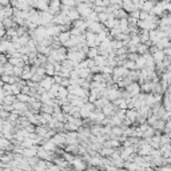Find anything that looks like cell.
<instances>
[{
	"instance_id": "obj_38",
	"label": "cell",
	"mask_w": 171,
	"mask_h": 171,
	"mask_svg": "<svg viewBox=\"0 0 171 171\" xmlns=\"http://www.w3.org/2000/svg\"><path fill=\"white\" fill-rule=\"evenodd\" d=\"M40 112H48V114H53V106L51 104H42Z\"/></svg>"
},
{
	"instance_id": "obj_25",
	"label": "cell",
	"mask_w": 171,
	"mask_h": 171,
	"mask_svg": "<svg viewBox=\"0 0 171 171\" xmlns=\"http://www.w3.org/2000/svg\"><path fill=\"white\" fill-rule=\"evenodd\" d=\"M44 70H46V75H50V76L55 75V66H53V63H50V62L46 63Z\"/></svg>"
},
{
	"instance_id": "obj_44",
	"label": "cell",
	"mask_w": 171,
	"mask_h": 171,
	"mask_svg": "<svg viewBox=\"0 0 171 171\" xmlns=\"http://www.w3.org/2000/svg\"><path fill=\"white\" fill-rule=\"evenodd\" d=\"M11 87H12V94H13V95H18V94L22 92V87L18 86L16 83H13V84H11Z\"/></svg>"
},
{
	"instance_id": "obj_31",
	"label": "cell",
	"mask_w": 171,
	"mask_h": 171,
	"mask_svg": "<svg viewBox=\"0 0 171 171\" xmlns=\"http://www.w3.org/2000/svg\"><path fill=\"white\" fill-rule=\"evenodd\" d=\"M135 63H136V68H138V70L145 68V67H146V58L143 55H139V58L135 60Z\"/></svg>"
},
{
	"instance_id": "obj_18",
	"label": "cell",
	"mask_w": 171,
	"mask_h": 171,
	"mask_svg": "<svg viewBox=\"0 0 171 171\" xmlns=\"http://www.w3.org/2000/svg\"><path fill=\"white\" fill-rule=\"evenodd\" d=\"M152 127L156 130V131L163 132V131H165V128H166V120H163V119H158V120H156V122L152 125Z\"/></svg>"
},
{
	"instance_id": "obj_45",
	"label": "cell",
	"mask_w": 171,
	"mask_h": 171,
	"mask_svg": "<svg viewBox=\"0 0 171 171\" xmlns=\"http://www.w3.org/2000/svg\"><path fill=\"white\" fill-rule=\"evenodd\" d=\"M139 55H140V53H138V52H128V53H127V59L134 60V62H135V60L139 58Z\"/></svg>"
},
{
	"instance_id": "obj_26",
	"label": "cell",
	"mask_w": 171,
	"mask_h": 171,
	"mask_svg": "<svg viewBox=\"0 0 171 171\" xmlns=\"http://www.w3.org/2000/svg\"><path fill=\"white\" fill-rule=\"evenodd\" d=\"M68 96V90H67V87L64 86H60L59 87V91H58V95H56V98L59 99H64Z\"/></svg>"
},
{
	"instance_id": "obj_14",
	"label": "cell",
	"mask_w": 171,
	"mask_h": 171,
	"mask_svg": "<svg viewBox=\"0 0 171 171\" xmlns=\"http://www.w3.org/2000/svg\"><path fill=\"white\" fill-rule=\"evenodd\" d=\"M48 130H50L48 125H38L35 127V132L38 134V135H40V136H44L48 132Z\"/></svg>"
},
{
	"instance_id": "obj_19",
	"label": "cell",
	"mask_w": 171,
	"mask_h": 171,
	"mask_svg": "<svg viewBox=\"0 0 171 171\" xmlns=\"http://www.w3.org/2000/svg\"><path fill=\"white\" fill-rule=\"evenodd\" d=\"M94 62H95V64L99 66V67L106 66L107 64V56L106 55H102V53H99L96 58H94Z\"/></svg>"
},
{
	"instance_id": "obj_21",
	"label": "cell",
	"mask_w": 171,
	"mask_h": 171,
	"mask_svg": "<svg viewBox=\"0 0 171 171\" xmlns=\"http://www.w3.org/2000/svg\"><path fill=\"white\" fill-rule=\"evenodd\" d=\"M67 16H68L72 22H74V20H76V19L82 18V16H80V13L78 12V9H76V7H72V8L68 11V13H67Z\"/></svg>"
},
{
	"instance_id": "obj_53",
	"label": "cell",
	"mask_w": 171,
	"mask_h": 171,
	"mask_svg": "<svg viewBox=\"0 0 171 171\" xmlns=\"http://www.w3.org/2000/svg\"><path fill=\"white\" fill-rule=\"evenodd\" d=\"M5 35H7V29H5V27H4V26L0 27V39L4 38Z\"/></svg>"
},
{
	"instance_id": "obj_10",
	"label": "cell",
	"mask_w": 171,
	"mask_h": 171,
	"mask_svg": "<svg viewBox=\"0 0 171 171\" xmlns=\"http://www.w3.org/2000/svg\"><path fill=\"white\" fill-rule=\"evenodd\" d=\"M154 84H155V83H154L152 80H147V82L140 84V90L146 94H151L154 91Z\"/></svg>"
},
{
	"instance_id": "obj_39",
	"label": "cell",
	"mask_w": 171,
	"mask_h": 171,
	"mask_svg": "<svg viewBox=\"0 0 171 171\" xmlns=\"http://www.w3.org/2000/svg\"><path fill=\"white\" fill-rule=\"evenodd\" d=\"M13 15V7L11 4L8 5H4V16L8 18V16H12Z\"/></svg>"
},
{
	"instance_id": "obj_30",
	"label": "cell",
	"mask_w": 171,
	"mask_h": 171,
	"mask_svg": "<svg viewBox=\"0 0 171 171\" xmlns=\"http://www.w3.org/2000/svg\"><path fill=\"white\" fill-rule=\"evenodd\" d=\"M114 15H115V18H118V19H127L128 18V12L125 11L123 8H119L118 11H115Z\"/></svg>"
},
{
	"instance_id": "obj_17",
	"label": "cell",
	"mask_w": 171,
	"mask_h": 171,
	"mask_svg": "<svg viewBox=\"0 0 171 171\" xmlns=\"http://www.w3.org/2000/svg\"><path fill=\"white\" fill-rule=\"evenodd\" d=\"M42 147H43V149H46V150H48V151H52V152H55V151H56V149H58V146H56L51 139L46 140V142L42 145Z\"/></svg>"
},
{
	"instance_id": "obj_49",
	"label": "cell",
	"mask_w": 171,
	"mask_h": 171,
	"mask_svg": "<svg viewBox=\"0 0 171 171\" xmlns=\"http://www.w3.org/2000/svg\"><path fill=\"white\" fill-rule=\"evenodd\" d=\"M22 92H23V94H27V95H31V87H29L28 84H26V86L22 88Z\"/></svg>"
},
{
	"instance_id": "obj_54",
	"label": "cell",
	"mask_w": 171,
	"mask_h": 171,
	"mask_svg": "<svg viewBox=\"0 0 171 171\" xmlns=\"http://www.w3.org/2000/svg\"><path fill=\"white\" fill-rule=\"evenodd\" d=\"M4 96H5V94L3 91V87H0V104H2L3 100H4Z\"/></svg>"
},
{
	"instance_id": "obj_12",
	"label": "cell",
	"mask_w": 171,
	"mask_h": 171,
	"mask_svg": "<svg viewBox=\"0 0 171 171\" xmlns=\"http://www.w3.org/2000/svg\"><path fill=\"white\" fill-rule=\"evenodd\" d=\"M151 53H152V58H154V60H155V63L156 62H163L166 58L165 51H163V50H159V48H156L155 51L151 52Z\"/></svg>"
},
{
	"instance_id": "obj_11",
	"label": "cell",
	"mask_w": 171,
	"mask_h": 171,
	"mask_svg": "<svg viewBox=\"0 0 171 171\" xmlns=\"http://www.w3.org/2000/svg\"><path fill=\"white\" fill-rule=\"evenodd\" d=\"M155 46L158 47L159 50H165V48H167V47L171 46V39L167 38V36H163V38H160V40L156 43Z\"/></svg>"
},
{
	"instance_id": "obj_57",
	"label": "cell",
	"mask_w": 171,
	"mask_h": 171,
	"mask_svg": "<svg viewBox=\"0 0 171 171\" xmlns=\"http://www.w3.org/2000/svg\"><path fill=\"white\" fill-rule=\"evenodd\" d=\"M110 3H111V4H120L122 5V0H110Z\"/></svg>"
},
{
	"instance_id": "obj_1",
	"label": "cell",
	"mask_w": 171,
	"mask_h": 171,
	"mask_svg": "<svg viewBox=\"0 0 171 171\" xmlns=\"http://www.w3.org/2000/svg\"><path fill=\"white\" fill-rule=\"evenodd\" d=\"M106 28L107 27L103 24V23H100V22H87V29H88V31L95 32V33H99V32L104 31Z\"/></svg>"
},
{
	"instance_id": "obj_15",
	"label": "cell",
	"mask_w": 171,
	"mask_h": 171,
	"mask_svg": "<svg viewBox=\"0 0 171 171\" xmlns=\"http://www.w3.org/2000/svg\"><path fill=\"white\" fill-rule=\"evenodd\" d=\"M108 102H110L108 98H106V96H100V98H98V99L95 100V102H94V104H95L96 108H100V110H102L103 107H104Z\"/></svg>"
},
{
	"instance_id": "obj_48",
	"label": "cell",
	"mask_w": 171,
	"mask_h": 171,
	"mask_svg": "<svg viewBox=\"0 0 171 171\" xmlns=\"http://www.w3.org/2000/svg\"><path fill=\"white\" fill-rule=\"evenodd\" d=\"M70 84H71V80H70V78H63V79H62V82H60V86L68 87Z\"/></svg>"
},
{
	"instance_id": "obj_34",
	"label": "cell",
	"mask_w": 171,
	"mask_h": 171,
	"mask_svg": "<svg viewBox=\"0 0 171 171\" xmlns=\"http://www.w3.org/2000/svg\"><path fill=\"white\" fill-rule=\"evenodd\" d=\"M146 52H150V47L146 44V43H139L138 44V53L140 55H145Z\"/></svg>"
},
{
	"instance_id": "obj_60",
	"label": "cell",
	"mask_w": 171,
	"mask_h": 171,
	"mask_svg": "<svg viewBox=\"0 0 171 171\" xmlns=\"http://www.w3.org/2000/svg\"><path fill=\"white\" fill-rule=\"evenodd\" d=\"M165 2H167V3H171V0H165Z\"/></svg>"
},
{
	"instance_id": "obj_5",
	"label": "cell",
	"mask_w": 171,
	"mask_h": 171,
	"mask_svg": "<svg viewBox=\"0 0 171 171\" xmlns=\"http://www.w3.org/2000/svg\"><path fill=\"white\" fill-rule=\"evenodd\" d=\"M126 90L128 91V94H130L131 96H136L139 92H142L139 82H132V83H130V84L126 87Z\"/></svg>"
},
{
	"instance_id": "obj_24",
	"label": "cell",
	"mask_w": 171,
	"mask_h": 171,
	"mask_svg": "<svg viewBox=\"0 0 171 171\" xmlns=\"http://www.w3.org/2000/svg\"><path fill=\"white\" fill-rule=\"evenodd\" d=\"M112 103H114L115 106H118L119 108H125V110L128 108V104H127V99H125V98H119V99L114 100Z\"/></svg>"
},
{
	"instance_id": "obj_50",
	"label": "cell",
	"mask_w": 171,
	"mask_h": 171,
	"mask_svg": "<svg viewBox=\"0 0 171 171\" xmlns=\"http://www.w3.org/2000/svg\"><path fill=\"white\" fill-rule=\"evenodd\" d=\"M139 15H140V9H135V11L128 13V16H132V18H136V19H139Z\"/></svg>"
},
{
	"instance_id": "obj_8",
	"label": "cell",
	"mask_w": 171,
	"mask_h": 171,
	"mask_svg": "<svg viewBox=\"0 0 171 171\" xmlns=\"http://www.w3.org/2000/svg\"><path fill=\"white\" fill-rule=\"evenodd\" d=\"M72 27H75V28H79V29H82L83 32H86L87 31V22L83 18H80V19H76V20H74L72 22Z\"/></svg>"
},
{
	"instance_id": "obj_28",
	"label": "cell",
	"mask_w": 171,
	"mask_h": 171,
	"mask_svg": "<svg viewBox=\"0 0 171 171\" xmlns=\"http://www.w3.org/2000/svg\"><path fill=\"white\" fill-rule=\"evenodd\" d=\"M91 112H92V111H91V110H90L86 104H83L82 107H80V116H82L83 119H87V118H88Z\"/></svg>"
},
{
	"instance_id": "obj_20",
	"label": "cell",
	"mask_w": 171,
	"mask_h": 171,
	"mask_svg": "<svg viewBox=\"0 0 171 171\" xmlns=\"http://www.w3.org/2000/svg\"><path fill=\"white\" fill-rule=\"evenodd\" d=\"M3 26L7 28H11V27H18V24L15 23V20H13L12 16H8V18H4L3 19Z\"/></svg>"
},
{
	"instance_id": "obj_33",
	"label": "cell",
	"mask_w": 171,
	"mask_h": 171,
	"mask_svg": "<svg viewBox=\"0 0 171 171\" xmlns=\"http://www.w3.org/2000/svg\"><path fill=\"white\" fill-rule=\"evenodd\" d=\"M70 38H71V33H70V31H63V32H60L59 35H58V39L62 42V44L64 42H67Z\"/></svg>"
},
{
	"instance_id": "obj_32",
	"label": "cell",
	"mask_w": 171,
	"mask_h": 171,
	"mask_svg": "<svg viewBox=\"0 0 171 171\" xmlns=\"http://www.w3.org/2000/svg\"><path fill=\"white\" fill-rule=\"evenodd\" d=\"M8 62L11 63L12 66H22L23 67V66L26 64L24 60H23V56H22V58H9Z\"/></svg>"
},
{
	"instance_id": "obj_27",
	"label": "cell",
	"mask_w": 171,
	"mask_h": 171,
	"mask_svg": "<svg viewBox=\"0 0 171 171\" xmlns=\"http://www.w3.org/2000/svg\"><path fill=\"white\" fill-rule=\"evenodd\" d=\"M139 38L140 43H147L150 40V31H145V29H140L139 32Z\"/></svg>"
},
{
	"instance_id": "obj_4",
	"label": "cell",
	"mask_w": 171,
	"mask_h": 171,
	"mask_svg": "<svg viewBox=\"0 0 171 171\" xmlns=\"http://www.w3.org/2000/svg\"><path fill=\"white\" fill-rule=\"evenodd\" d=\"M118 108H119V107L115 106L112 102H108V103H107V104L102 108V111L104 112L106 116H111V115H115L116 111H118Z\"/></svg>"
},
{
	"instance_id": "obj_9",
	"label": "cell",
	"mask_w": 171,
	"mask_h": 171,
	"mask_svg": "<svg viewBox=\"0 0 171 171\" xmlns=\"http://www.w3.org/2000/svg\"><path fill=\"white\" fill-rule=\"evenodd\" d=\"M122 8L125 9V11L127 12H132V11H135V9H139V8H136L135 4L132 3V0H122Z\"/></svg>"
},
{
	"instance_id": "obj_13",
	"label": "cell",
	"mask_w": 171,
	"mask_h": 171,
	"mask_svg": "<svg viewBox=\"0 0 171 171\" xmlns=\"http://www.w3.org/2000/svg\"><path fill=\"white\" fill-rule=\"evenodd\" d=\"M126 118H128L130 120H132V122L135 123L136 118H138V110L136 108H127L126 110Z\"/></svg>"
},
{
	"instance_id": "obj_16",
	"label": "cell",
	"mask_w": 171,
	"mask_h": 171,
	"mask_svg": "<svg viewBox=\"0 0 171 171\" xmlns=\"http://www.w3.org/2000/svg\"><path fill=\"white\" fill-rule=\"evenodd\" d=\"M103 146H107V147H112V149H118V147L122 146V143H120L119 139H107L104 143H103Z\"/></svg>"
},
{
	"instance_id": "obj_23",
	"label": "cell",
	"mask_w": 171,
	"mask_h": 171,
	"mask_svg": "<svg viewBox=\"0 0 171 171\" xmlns=\"http://www.w3.org/2000/svg\"><path fill=\"white\" fill-rule=\"evenodd\" d=\"M128 76L132 82H138L139 80V76H140V70H130L128 71Z\"/></svg>"
},
{
	"instance_id": "obj_7",
	"label": "cell",
	"mask_w": 171,
	"mask_h": 171,
	"mask_svg": "<svg viewBox=\"0 0 171 171\" xmlns=\"http://www.w3.org/2000/svg\"><path fill=\"white\" fill-rule=\"evenodd\" d=\"M38 149H39L38 145H35V146H32V147H26L24 151H23V155H24L26 158H29V156L38 155Z\"/></svg>"
},
{
	"instance_id": "obj_56",
	"label": "cell",
	"mask_w": 171,
	"mask_h": 171,
	"mask_svg": "<svg viewBox=\"0 0 171 171\" xmlns=\"http://www.w3.org/2000/svg\"><path fill=\"white\" fill-rule=\"evenodd\" d=\"M0 4L2 5H8V4H11V0H0Z\"/></svg>"
},
{
	"instance_id": "obj_29",
	"label": "cell",
	"mask_w": 171,
	"mask_h": 171,
	"mask_svg": "<svg viewBox=\"0 0 171 171\" xmlns=\"http://www.w3.org/2000/svg\"><path fill=\"white\" fill-rule=\"evenodd\" d=\"M98 55H99V48L98 47H90L88 52H87V58L94 59V58H96Z\"/></svg>"
},
{
	"instance_id": "obj_58",
	"label": "cell",
	"mask_w": 171,
	"mask_h": 171,
	"mask_svg": "<svg viewBox=\"0 0 171 171\" xmlns=\"http://www.w3.org/2000/svg\"><path fill=\"white\" fill-rule=\"evenodd\" d=\"M3 74H4V64H3V63H0V76H2Z\"/></svg>"
},
{
	"instance_id": "obj_37",
	"label": "cell",
	"mask_w": 171,
	"mask_h": 171,
	"mask_svg": "<svg viewBox=\"0 0 171 171\" xmlns=\"http://www.w3.org/2000/svg\"><path fill=\"white\" fill-rule=\"evenodd\" d=\"M84 20H86V22H99V19H98V12L92 11Z\"/></svg>"
},
{
	"instance_id": "obj_40",
	"label": "cell",
	"mask_w": 171,
	"mask_h": 171,
	"mask_svg": "<svg viewBox=\"0 0 171 171\" xmlns=\"http://www.w3.org/2000/svg\"><path fill=\"white\" fill-rule=\"evenodd\" d=\"M24 67V66H23ZM23 67L22 66H13V75L15 76H22V74H23Z\"/></svg>"
},
{
	"instance_id": "obj_22",
	"label": "cell",
	"mask_w": 171,
	"mask_h": 171,
	"mask_svg": "<svg viewBox=\"0 0 171 171\" xmlns=\"http://www.w3.org/2000/svg\"><path fill=\"white\" fill-rule=\"evenodd\" d=\"M115 151V149H112V147H107V146H103L102 149L99 150V154L102 156H111V154Z\"/></svg>"
},
{
	"instance_id": "obj_59",
	"label": "cell",
	"mask_w": 171,
	"mask_h": 171,
	"mask_svg": "<svg viewBox=\"0 0 171 171\" xmlns=\"http://www.w3.org/2000/svg\"><path fill=\"white\" fill-rule=\"evenodd\" d=\"M166 11H167V12H171V3H167V5H166Z\"/></svg>"
},
{
	"instance_id": "obj_55",
	"label": "cell",
	"mask_w": 171,
	"mask_h": 171,
	"mask_svg": "<svg viewBox=\"0 0 171 171\" xmlns=\"http://www.w3.org/2000/svg\"><path fill=\"white\" fill-rule=\"evenodd\" d=\"M163 51H165L166 56H170V58H171V46H170V47H167V48H165Z\"/></svg>"
},
{
	"instance_id": "obj_47",
	"label": "cell",
	"mask_w": 171,
	"mask_h": 171,
	"mask_svg": "<svg viewBox=\"0 0 171 171\" xmlns=\"http://www.w3.org/2000/svg\"><path fill=\"white\" fill-rule=\"evenodd\" d=\"M149 16H150V12L140 9V15H139V19L140 20H147V19H149Z\"/></svg>"
},
{
	"instance_id": "obj_35",
	"label": "cell",
	"mask_w": 171,
	"mask_h": 171,
	"mask_svg": "<svg viewBox=\"0 0 171 171\" xmlns=\"http://www.w3.org/2000/svg\"><path fill=\"white\" fill-rule=\"evenodd\" d=\"M16 100V95H13V94H9V95H5L4 96V100H3V103H5V104H13V102ZM2 103V104H3Z\"/></svg>"
},
{
	"instance_id": "obj_42",
	"label": "cell",
	"mask_w": 171,
	"mask_h": 171,
	"mask_svg": "<svg viewBox=\"0 0 171 171\" xmlns=\"http://www.w3.org/2000/svg\"><path fill=\"white\" fill-rule=\"evenodd\" d=\"M3 91H4L5 95H9V94H12V87L9 83H4V86H3Z\"/></svg>"
},
{
	"instance_id": "obj_3",
	"label": "cell",
	"mask_w": 171,
	"mask_h": 171,
	"mask_svg": "<svg viewBox=\"0 0 171 171\" xmlns=\"http://www.w3.org/2000/svg\"><path fill=\"white\" fill-rule=\"evenodd\" d=\"M40 19H42V26H48L53 23V15L50 11H40Z\"/></svg>"
},
{
	"instance_id": "obj_51",
	"label": "cell",
	"mask_w": 171,
	"mask_h": 171,
	"mask_svg": "<svg viewBox=\"0 0 171 171\" xmlns=\"http://www.w3.org/2000/svg\"><path fill=\"white\" fill-rule=\"evenodd\" d=\"M163 132H171V119H169L166 122V128H165V131Z\"/></svg>"
},
{
	"instance_id": "obj_36",
	"label": "cell",
	"mask_w": 171,
	"mask_h": 171,
	"mask_svg": "<svg viewBox=\"0 0 171 171\" xmlns=\"http://www.w3.org/2000/svg\"><path fill=\"white\" fill-rule=\"evenodd\" d=\"M123 66H125L127 70H138L136 68V63L134 62V60H130V59H126V62Z\"/></svg>"
},
{
	"instance_id": "obj_46",
	"label": "cell",
	"mask_w": 171,
	"mask_h": 171,
	"mask_svg": "<svg viewBox=\"0 0 171 171\" xmlns=\"http://www.w3.org/2000/svg\"><path fill=\"white\" fill-rule=\"evenodd\" d=\"M94 11L95 12H107V7L104 5H94Z\"/></svg>"
},
{
	"instance_id": "obj_43",
	"label": "cell",
	"mask_w": 171,
	"mask_h": 171,
	"mask_svg": "<svg viewBox=\"0 0 171 171\" xmlns=\"http://www.w3.org/2000/svg\"><path fill=\"white\" fill-rule=\"evenodd\" d=\"M16 28H18V27H11V28H7V35H8L9 38H12V36H16V35H18V32H16Z\"/></svg>"
},
{
	"instance_id": "obj_41",
	"label": "cell",
	"mask_w": 171,
	"mask_h": 171,
	"mask_svg": "<svg viewBox=\"0 0 171 171\" xmlns=\"http://www.w3.org/2000/svg\"><path fill=\"white\" fill-rule=\"evenodd\" d=\"M98 19L100 23H106L107 19H108V13L107 12H99L98 13Z\"/></svg>"
},
{
	"instance_id": "obj_6",
	"label": "cell",
	"mask_w": 171,
	"mask_h": 171,
	"mask_svg": "<svg viewBox=\"0 0 171 171\" xmlns=\"http://www.w3.org/2000/svg\"><path fill=\"white\" fill-rule=\"evenodd\" d=\"M53 83H55V80H53V76H50V75H46L44 78L40 80V86H42L43 88L46 90V91H48V90L51 88Z\"/></svg>"
},
{
	"instance_id": "obj_52",
	"label": "cell",
	"mask_w": 171,
	"mask_h": 171,
	"mask_svg": "<svg viewBox=\"0 0 171 171\" xmlns=\"http://www.w3.org/2000/svg\"><path fill=\"white\" fill-rule=\"evenodd\" d=\"M8 115H9V112L8 111H5V110H0V116H2V118L3 119H7V118H8Z\"/></svg>"
},
{
	"instance_id": "obj_2",
	"label": "cell",
	"mask_w": 171,
	"mask_h": 171,
	"mask_svg": "<svg viewBox=\"0 0 171 171\" xmlns=\"http://www.w3.org/2000/svg\"><path fill=\"white\" fill-rule=\"evenodd\" d=\"M66 138H67V136H66V132L64 131H58L51 138V140L58 147H64L66 146Z\"/></svg>"
}]
</instances>
